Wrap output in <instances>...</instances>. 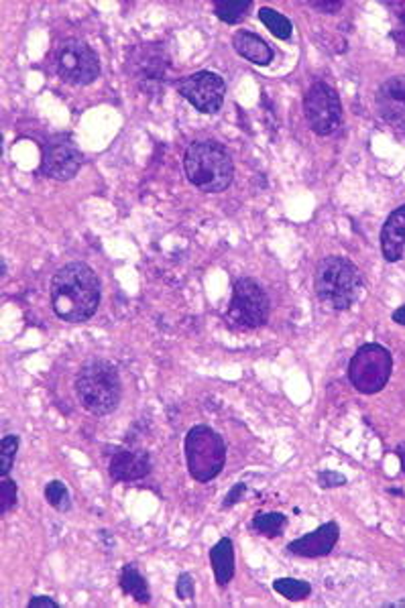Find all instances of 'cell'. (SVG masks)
<instances>
[{
    "label": "cell",
    "instance_id": "cell-1",
    "mask_svg": "<svg viewBox=\"0 0 405 608\" xmlns=\"http://www.w3.org/2000/svg\"><path fill=\"white\" fill-rule=\"evenodd\" d=\"M100 279L86 263H69L51 279V308L69 324H82L96 314L100 306Z\"/></svg>",
    "mask_w": 405,
    "mask_h": 608
},
{
    "label": "cell",
    "instance_id": "cell-2",
    "mask_svg": "<svg viewBox=\"0 0 405 608\" xmlns=\"http://www.w3.org/2000/svg\"><path fill=\"white\" fill-rule=\"evenodd\" d=\"M188 182L204 193H220L235 179V163L222 145L214 140H196L184 155Z\"/></svg>",
    "mask_w": 405,
    "mask_h": 608
},
{
    "label": "cell",
    "instance_id": "cell-3",
    "mask_svg": "<svg viewBox=\"0 0 405 608\" xmlns=\"http://www.w3.org/2000/svg\"><path fill=\"white\" fill-rule=\"evenodd\" d=\"M76 395L92 416H108L119 407L122 383L116 366L103 358L86 362L76 377Z\"/></svg>",
    "mask_w": 405,
    "mask_h": 608
},
{
    "label": "cell",
    "instance_id": "cell-4",
    "mask_svg": "<svg viewBox=\"0 0 405 608\" xmlns=\"http://www.w3.org/2000/svg\"><path fill=\"white\" fill-rule=\"evenodd\" d=\"M314 290L326 308L345 311L353 306L361 291V273L345 256H326L316 267Z\"/></svg>",
    "mask_w": 405,
    "mask_h": 608
},
{
    "label": "cell",
    "instance_id": "cell-5",
    "mask_svg": "<svg viewBox=\"0 0 405 608\" xmlns=\"http://www.w3.org/2000/svg\"><path fill=\"white\" fill-rule=\"evenodd\" d=\"M185 460L194 480L210 482L222 472L227 462V443L212 427L196 425L185 435Z\"/></svg>",
    "mask_w": 405,
    "mask_h": 608
},
{
    "label": "cell",
    "instance_id": "cell-6",
    "mask_svg": "<svg viewBox=\"0 0 405 608\" xmlns=\"http://www.w3.org/2000/svg\"><path fill=\"white\" fill-rule=\"evenodd\" d=\"M393 371V358L381 344H363L348 362V379L358 393L383 391Z\"/></svg>",
    "mask_w": 405,
    "mask_h": 608
},
{
    "label": "cell",
    "instance_id": "cell-7",
    "mask_svg": "<svg viewBox=\"0 0 405 608\" xmlns=\"http://www.w3.org/2000/svg\"><path fill=\"white\" fill-rule=\"evenodd\" d=\"M271 301L263 287L255 279L245 277L238 279L232 290V300L227 316L232 324L245 330L261 327L269 319Z\"/></svg>",
    "mask_w": 405,
    "mask_h": 608
},
{
    "label": "cell",
    "instance_id": "cell-8",
    "mask_svg": "<svg viewBox=\"0 0 405 608\" xmlns=\"http://www.w3.org/2000/svg\"><path fill=\"white\" fill-rule=\"evenodd\" d=\"M303 112L310 129L320 137L334 135L342 124V104L338 92L326 82L310 85L303 98Z\"/></svg>",
    "mask_w": 405,
    "mask_h": 608
},
{
    "label": "cell",
    "instance_id": "cell-9",
    "mask_svg": "<svg viewBox=\"0 0 405 608\" xmlns=\"http://www.w3.org/2000/svg\"><path fill=\"white\" fill-rule=\"evenodd\" d=\"M129 72L145 94H161L169 74L167 51L159 43L135 47L129 56Z\"/></svg>",
    "mask_w": 405,
    "mask_h": 608
},
{
    "label": "cell",
    "instance_id": "cell-10",
    "mask_svg": "<svg viewBox=\"0 0 405 608\" xmlns=\"http://www.w3.org/2000/svg\"><path fill=\"white\" fill-rule=\"evenodd\" d=\"M58 76L72 85H88L100 76V59L90 45L80 39H68L56 56Z\"/></svg>",
    "mask_w": 405,
    "mask_h": 608
},
{
    "label": "cell",
    "instance_id": "cell-11",
    "mask_svg": "<svg viewBox=\"0 0 405 608\" xmlns=\"http://www.w3.org/2000/svg\"><path fill=\"white\" fill-rule=\"evenodd\" d=\"M177 92L204 114H216L224 104V94H227V84L214 72H196L182 77L176 84Z\"/></svg>",
    "mask_w": 405,
    "mask_h": 608
},
{
    "label": "cell",
    "instance_id": "cell-12",
    "mask_svg": "<svg viewBox=\"0 0 405 608\" xmlns=\"http://www.w3.org/2000/svg\"><path fill=\"white\" fill-rule=\"evenodd\" d=\"M82 167V153L69 135L51 137L43 147L41 174L45 177L68 182Z\"/></svg>",
    "mask_w": 405,
    "mask_h": 608
},
{
    "label": "cell",
    "instance_id": "cell-13",
    "mask_svg": "<svg viewBox=\"0 0 405 608\" xmlns=\"http://www.w3.org/2000/svg\"><path fill=\"white\" fill-rule=\"evenodd\" d=\"M375 108L389 127L405 135V76H393L379 85Z\"/></svg>",
    "mask_w": 405,
    "mask_h": 608
},
{
    "label": "cell",
    "instance_id": "cell-14",
    "mask_svg": "<svg viewBox=\"0 0 405 608\" xmlns=\"http://www.w3.org/2000/svg\"><path fill=\"white\" fill-rule=\"evenodd\" d=\"M340 537V529L338 525L330 521V523H324L311 532L308 535L300 537V540L292 541L287 545V551L293 553V556L300 558H322L328 556V553L334 550Z\"/></svg>",
    "mask_w": 405,
    "mask_h": 608
},
{
    "label": "cell",
    "instance_id": "cell-15",
    "mask_svg": "<svg viewBox=\"0 0 405 608\" xmlns=\"http://www.w3.org/2000/svg\"><path fill=\"white\" fill-rule=\"evenodd\" d=\"M108 472L116 482L141 480L151 472V458L145 450H119L111 458Z\"/></svg>",
    "mask_w": 405,
    "mask_h": 608
},
{
    "label": "cell",
    "instance_id": "cell-16",
    "mask_svg": "<svg viewBox=\"0 0 405 608\" xmlns=\"http://www.w3.org/2000/svg\"><path fill=\"white\" fill-rule=\"evenodd\" d=\"M381 251L389 263H397L405 256V204L395 208L381 228Z\"/></svg>",
    "mask_w": 405,
    "mask_h": 608
},
{
    "label": "cell",
    "instance_id": "cell-17",
    "mask_svg": "<svg viewBox=\"0 0 405 608\" xmlns=\"http://www.w3.org/2000/svg\"><path fill=\"white\" fill-rule=\"evenodd\" d=\"M232 47L240 58L251 61L255 66H269L274 61V49L263 41L259 35L251 31H238L232 37Z\"/></svg>",
    "mask_w": 405,
    "mask_h": 608
},
{
    "label": "cell",
    "instance_id": "cell-18",
    "mask_svg": "<svg viewBox=\"0 0 405 608\" xmlns=\"http://www.w3.org/2000/svg\"><path fill=\"white\" fill-rule=\"evenodd\" d=\"M210 564L216 576L218 586H227L235 576V545L229 537H222L212 550H210Z\"/></svg>",
    "mask_w": 405,
    "mask_h": 608
},
{
    "label": "cell",
    "instance_id": "cell-19",
    "mask_svg": "<svg viewBox=\"0 0 405 608\" xmlns=\"http://www.w3.org/2000/svg\"><path fill=\"white\" fill-rule=\"evenodd\" d=\"M121 588L124 595H129L137 600V603L147 604L151 600V590L149 584L139 572V568L135 564H127L121 572Z\"/></svg>",
    "mask_w": 405,
    "mask_h": 608
},
{
    "label": "cell",
    "instance_id": "cell-20",
    "mask_svg": "<svg viewBox=\"0 0 405 608\" xmlns=\"http://www.w3.org/2000/svg\"><path fill=\"white\" fill-rule=\"evenodd\" d=\"M251 6V0H218V3H214V13L227 25H237V22L247 17Z\"/></svg>",
    "mask_w": 405,
    "mask_h": 608
},
{
    "label": "cell",
    "instance_id": "cell-21",
    "mask_svg": "<svg viewBox=\"0 0 405 608\" xmlns=\"http://www.w3.org/2000/svg\"><path fill=\"white\" fill-rule=\"evenodd\" d=\"M259 19L263 25L267 27L277 39H282V41H287V39H290L293 33L292 21L284 17L282 13L269 9V6H263V9H259Z\"/></svg>",
    "mask_w": 405,
    "mask_h": 608
},
{
    "label": "cell",
    "instance_id": "cell-22",
    "mask_svg": "<svg viewBox=\"0 0 405 608\" xmlns=\"http://www.w3.org/2000/svg\"><path fill=\"white\" fill-rule=\"evenodd\" d=\"M287 517L284 513H256L253 519V529L265 537H277L284 533Z\"/></svg>",
    "mask_w": 405,
    "mask_h": 608
},
{
    "label": "cell",
    "instance_id": "cell-23",
    "mask_svg": "<svg viewBox=\"0 0 405 608\" xmlns=\"http://www.w3.org/2000/svg\"><path fill=\"white\" fill-rule=\"evenodd\" d=\"M274 590L277 595H282L287 600H303L310 596L311 586L306 580H298V578H277L274 582Z\"/></svg>",
    "mask_w": 405,
    "mask_h": 608
},
{
    "label": "cell",
    "instance_id": "cell-24",
    "mask_svg": "<svg viewBox=\"0 0 405 608\" xmlns=\"http://www.w3.org/2000/svg\"><path fill=\"white\" fill-rule=\"evenodd\" d=\"M45 501L59 513H68L72 509V496H69V490L61 480H51L45 487Z\"/></svg>",
    "mask_w": 405,
    "mask_h": 608
},
{
    "label": "cell",
    "instance_id": "cell-25",
    "mask_svg": "<svg viewBox=\"0 0 405 608\" xmlns=\"http://www.w3.org/2000/svg\"><path fill=\"white\" fill-rule=\"evenodd\" d=\"M19 452V435H6L0 443V477H9Z\"/></svg>",
    "mask_w": 405,
    "mask_h": 608
},
{
    "label": "cell",
    "instance_id": "cell-26",
    "mask_svg": "<svg viewBox=\"0 0 405 608\" xmlns=\"http://www.w3.org/2000/svg\"><path fill=\"white\" fill-rule=\"evenodd\" d=\"M17 505V482L0 477V514H6Z\"/></svg>",
    "mask_w": 405,
    "mask_h": 608
},
{
    "label": "cell",
    "instance_id": "cell-27",
    "mask_svg": "<svg viewBox=\"0 0 405 608\" xmlns=\"http://www.w3.org/2000/svg\"><path fill=\"white\" fill-rule=\"evenodd\" d=\"M393 9H397L395 13V29H393V39L401 47H405V3H393L392 4Z\"/></svg>",
    "mask_w": 405,
    "mask_h": 608
},
{
    "label": "cell",
    "instance_id": "cell-28",
    "mask_svg": "<svg viewBox=\"0 0 405 608\" xmlns=\"http://www.w3.org/2000/svg\"><path fill=\"white\" fill-rule=\"evenodd\" d=\"M194 578L188 572H182L177 576L176 584V595L179 600H194Z\"/></svg>",
    "mask_w": 405,
    "mask_h": 608
},
{
    "label": "cell",
    "instance_id": "cell-29",
    "mask_svg": "<svg viewBox=\"0 0 405 608\" xmlns=\"http://www.w3.org/2000/svg\"><path fill=\"white\" fill-rule=\"evenodd\" d=\"M318 482H320V487H322V488H334V487L346 485V478L342 477L340 472L324 470V472L318 474Z\"/></svg>",
    "mask_w": 405,
    "mask_h": 608
},
{
    "label": "cell",
    "instance_id": "cell-30",
    "mask_svg": "<svg viewBox=\"0 0 405 608\" xmlns=\"http://www.w3.org/2000/svg\"><path fill=\"white\" fill-rule=\"evenodd\" d=\"M245 490H247V485H243V482H238V485L232 487L230 493L227 495V498H224V503H222V509H229V506L232 505H237L240 501V496L245 495Z\"/></svg>",
    "mask_w": 405,
    "mask_h": 608
},
{
    "label": "cell",
    "instance_id": "cell-31",
    "mask_svg": "<svg viewBox=\"0 0 405 608\" xmlns=\"http://www.w3.org/2000/svg\"><path fill=\"white\" fill-rule=\"evenodd\" d=\"M29 608H59V604L56 600L50 598V596H35L29 600Z\"/></svg>",
    "mask_w": 405,
    "mask_h": 608
},
{
    "label": "cell",
    "instance_id": "cell-32",
    "mask_svg": "<svg viewBox=\"0 0 405 608\" xmlns=\"http://www.w3.org/2000/svg\"><path fill=\"white\" fill-rule=\"evenodd\" d=\"M311 9H318V11H322V13H338L342 9V3H310Z\"/></svg>",
    "mask_w": 405,
    "mask_h": 608
},
{
    "label": "cell",
    "instance_id": "cell-33",
    "mask_svg": "<svg viewBox=\"0 0 405 608\" xmlns=\"http://www.w3.org/2000/svg\"><path fill=\"white\" fill-rule=\"evenodd\" d=\"M392 317H393V322H395V324L405 326V306H401L400 309H395Z\"/></svg>",
    "mask_w": 405,
    "mask_h": 608
},
{
    "label": "cell",
    "instance_id": "cell-34",
    "mask_svg": "<svg viewBox=\"0 0 405 608\" xmlns=\"http://www.w3.org/2000/svg\"><path fill=\"white\" fill-rule=\"evenodd\" d=\"M397 456L401 458V470L405 472V443H401V446H397Z\"/></svg>",
    "mask_w": 405,
    "mask_h": 608
},
{
    "label": "cell",
    "instance_id": "cell-35",
    "mask_svg": "<svg viewBox=\"0 0 405 608\" xmlns=\"http://www.w3.org/2000/svg\"><path fill=\"white\" fill-rule=\"evenodd\" d=\"M383 606H387V608H400V606H405V600H397V603H387Z\"/></svg>",
    "mask_w": 405,
    "mask_h": 608
}]
</instances>
